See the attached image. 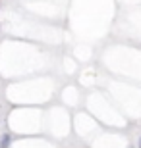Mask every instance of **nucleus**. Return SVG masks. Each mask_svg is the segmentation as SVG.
Wrapping results in <instances>:
<instances>
[{
  "label": "nucleus",
  "mask_w": 141,
  "mask_h": 148,
  "mask_svg": "<svg viewBox=\"0 0 141 148\" xmlns=\"http://www.w3.org/2000/svg\"><path fill=\"white\" fill-rule=\"evenodd\" d=\"M10 143H12L10 135H2L0 137V148H10Z\"/></svg>",
  "instance_id": "f257e3e1"
},
{
  "label": "nucleus",
  "mask_w": 141,
  "mask_h": 148,
  "mask_svg": "<svg viewBox=\"0 0 141 148\" xmlns=\"http://www.w3.org/2000/svg\"><path fill=\"white\" fill-rule=\"evenodd\" d=\"M139 148H141V138H139Z\"/></svg>",
  "instance_id": "f03ea898"
}]
</instances>
